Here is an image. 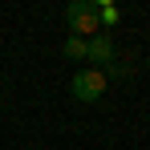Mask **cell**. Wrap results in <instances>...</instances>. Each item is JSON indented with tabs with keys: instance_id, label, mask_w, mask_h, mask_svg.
Returning <instances> with one entry per match:
<instances>
[{
	"instance_id": "obj_3",
	"label": "cell",
	"mask_w": 150,
	"mask_h": 150,
	"mask_svg": "<svg viewBox=\"0 0 150 150\" xmlns=\"http://www.w3.org/2000/svg\"><path fill=\"white\" fill-rule=\"evenodd\" d=\"M85 61H93V65H110V61H114V37H110V33L89 37V41H85Z\"/></svg>"
},
{
	"instance_id": "obj_2",
	"label": "cell",
	"mask_w": 150,
	"mask_h": 150,
	"mask_svg": "<svg viewBox=\"0 0 150 150\" xmlns=\"http://www.w3.org/2000/svg\"><path fill=\"white\" fill-rule=\"evenodd\" d=\"M101 93H105L101 69H77L73 73V98L77 101H101Z\"/></svg>"
},
{
	"instance_id": "obj_4",
	"label": "cell",
	"mask_w": 150,
	"mask_h": 150,
	"mask_svg": "<svg viewBox=\"0 0 150 150\" xmlns=\"http://www.w3.org/2000/svg\"><path fill=\"white\" fill-rule=\"evenodd\" d=\"M61 53H65V61H85V41H81V37H69V41L61 45Z\"/></svg>"
},
{
	"instance_id": "obj_1",
	"label": "cell",
	"mask_w": 150,
	"mask_h": 150,
	"mask_svg": "<svg viewBox=\"0 0 150 150\" xmlns=\"http://www.w3.org/2000/svg\"><path fill=\"white\" fill-rule=\"evenodd\" d=\"M65 21H69V33L85 41V33H93L98 37L101 25H98V0H73L69 8H65Z\"/></svg>"
},
{
	"instance_id": "obj_5",
	"label": "cell",
	"mask_w": 150,
	"mask_h": 150,
	"mask_svg": "<svg viewBox=\"0 0 150 150\" xmlns=\"http://www.w3.org/2000/svg\"><path fill=\"white\" fill-rule=\"evenodd\" d=\"M118 21H122V12L114 4H98V25H118Z\"/></svg>"
}]
</instances>
